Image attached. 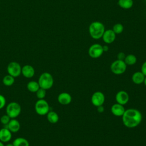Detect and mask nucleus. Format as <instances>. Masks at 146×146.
<instances>
[{
  "mask_svg": "<svg viewBox=\"0 0 146 146\" xmlns=\"http://www.w3.org/2000/svg\"><path fill=\"white\" fill-rule=\"evenodd\" d=\"M121 117L123 124L129 128L137 127L142 120L141 113L140 111L135 108L125 110Z\"/></svg>",
  "mask_w": 146,
  "mask_h": 146,
  "instance_id": "nucleus-1",
  "label": "nucleus"
},
{
  "mask_svg": "<svg viewBox=\"0 0 146 146\" xmlns=\"http://www.w3.org/2000/svg\"><path fill=\"white\" fill-rule=\"evenodd\" d=\"M89 34L92 38L99 39L101 38L105 31L104 25L99 21H94L90 23L88 27Z\"/></svg>",
  "mask_w": 146,
  "mask_h": 146,
  "instance_id": "nucleus-2",
  "label": "nucleus"
},
{
  "mask_svg": "<svg viewBox=\"0 0 146 146\" xmlns=\"http://www.w3.org/2000/svg\"><path fill=\"white\" fill-rule=\"evenodd\" d=\"M38 82L40 88L47 90L52 87L54 84V78L50 73L44 72L40 75Z\"/></svg>",
  "mask_w": 146,
  "mask_h": 146,
  "instance_id": "nucleus-3",
  "label": "nucleus"
},
{
  "mask_svg": "<svg viewBox=\"0 0 146 146\" xmlns=\"http://www.w3.org/2000/svg\"><path fill=\"white\" fill-rule=\"evenodd\" d=\"M21 107L20 104L15 102L9 103L6 107V114L11 118H17L21 112Z\"/></svg>",
  "mask_w": 146,
  "mask_h": 146,
  "instance_id": "nucleus-4",
  "label": "nucleus"
},
{
  "mask_svg": "<svg viewBox=\"0 0 146 146\" xmlns=\"http://www.w3.org/2000/svg\"><path fill=\"white\" fill-rule=\"evenodd\" d=\"M34 108L36 113L41 116L47 115V113L50 111L49 104L46 100H44V99H38L35 102Z\"/></svg>",
  "mask_w": 146,
  "mask_h": 146,
  "instance_id": "nucleus-5",
  "label": "nucleus"
},
{
  "mask_svg": "<svg viewBox=\"0 0 146 146\" xmlns=\"http://www.w3.org/2000/svg\"><path fill=\"white\" fill-rule=\"evenodd\" d=\"M127 66L124 60L116 59L111 63L110 69L111 72L114 74L121 75L125 72Z\"/></svg>",
  "mask_w": 146,
  "mask_h": 146,
  "instance_id": "nucleus-6",
  "label": "nucleus"
},
{
  "mask_svg": "<svg viewBox=\"0 0 146 146\" xmlns=\"http://www.w3.org/2000/svg\"><path fill=\"white\" fill-rule=\"evenodd\" d=\"M22 67L19 63L17 62H11L7 66V72L8 74L17 78L21 74Z\"/></svg>",
  "mask_w": 146,
  "mask_h": 146,
  "instance_id": "nucleus-7",
  "label": "nucleus"
},
{
  "mask_svg": "<svg viewBox=\"0 0 146 146\" xmlns=\"http://www.w3.org/2000/svg\"><path fill=\"white\" fill-rule=\"evenodd\" d=\"M103 46L98 43L92 44L88 48V53L89 56L94 59H96L100 57L103 54Z\"/></svg>",
  "mask_w": 146,
  "mask_h": 146,
  "instance_id": "nucleus-8",
  "label": "nucleus"
},
{
  "mask_svg": "<svg viewBox=\"0 0 146 146\" xmlns=\"http://www.w3.org/2000/svg\"><path fill=\"white\" fill-rule=\"evenodd\" d=\"M105 101V96L101 91H96L91 96V102L95 107L103 106Z\"/></svg>",
  "mask_w": 146,
  "mask_h": 146,
  "instance_id": "nucleus-9",
  "label": "nucleus"
},
{
  "mask_svg": "<svg viewBox=\"0 0 146 146\" xmlns=\"http://www.w3.org/2000/svg\"><path fill=\"white\" fill-rule=\"evenodd\" d=\"M129 99V96L128 94L123 90L119 91L117 92L115 96V100L116 103L120 104L121 105L126 104Z\"/></svg>",
  "mask_w": 146,
  "mask_h": 146,
  "instance_id": "nucleus-10",
  "label": "nucleus"
},
{
  "mask_svg": "<svg viewBox=\"0 0 146 146\" xmlns=\"http://www.w3.org/2000/svg\"><path fill=\"white\" fill-rule=\"evenodd\" d=\"M116 34L113 32L112 29H108L105 30L103 35L102 36V38L103 41L107 44H111L113 42L116 38Z\"/></svg>",
  "mask_w": 146,
  "mask_h": 146,
  "instance_id": "nucleus-11",
  "label": "nucleus"
},
{
  "mask_svg": "<svg viewBox=\"0 0 146 146\" xmlns=\"http://www.w3.org/2000/svg\"><path fill=\"white\" fill-rule=\"evenodd\" d=\"M57 100L62 105H68L70 104L72 101V96L69 93L63 92L58 95Z\"/></svg>",
  "mask_w": 146,
  "mask_h": 146,
  "instance_id": "nucleus-12",
  "label": "nucleus"
},
{
  "mask_svg": "<svg viewBox=\"0 0 146 146\" xmlns=\"http://www.w3.org/2000/svg\"><path fill=\"white\" fill-rule=\"evenodd\" d=\"M12 137V132L7 128L3 127L0 129V141L5 143L9 142Z\"/></svg>",
  "mask_w": 146,
  "mask_h": 146,
  "instance_id": "nucleus-13",
  "label": "nucleus"
},
{
  "mask_svg": "<svg viewBox=\"0 0 146 146\" xmlns=\"http://www.w3.org/2000/svg\"><path fill=\"white\" fill-rule=\"evenodd\" d=\"M125 109L123 105L119 104L117 103L113 104L111 107V113L115 116H122Z\"/></svg>",
  "mask_w": 146,
  "mask_h": 146,
  "instance_id": "nucleus-14",
  "label": "nucleus"
},
{
  "mask_svg": "<svg viewBox=\"0 0 146 146\" xmlns=\"http://www.w3.org/2000/svg\"><path fill=\"white\" fill-rule=\"evenodd\" d=\"M21 74L26 78H31L35 75V70L32 66L26 64L22 67Z\"/></svg>",
  "mask_w": 146,
  "mask_h": 146,
  "instance_id": "nucleus-15",
  "label": "nucleus"
},
{
  "mask_svg": "<svg viewBox=\"0 0 146 146\" xmlns=\"http://www.w3.org/2000/svg\"><path fill=\"white\" fill-rule=\"evenodd\" d=\"M7 127L12 133H16L19 131L21 128L20 123L18 120L15 119H11L8 124L6 126H3Z\"/></svg>",
  "mask_w": 146,
  "mask_h": 146,
  "instance_id": "nucleus-16",
  "label": "nucleus"
},
{
  "mask_svg": "<svg viewBox=\"0 0 146 146\" xmlns=\"http://www.w3.org/2000/svg\"><path fill=\"white\" fill-rule=\"evenodd\" d=\"M145 76L141 71H136L132 74V80L136 84H141L143 83Z\"/></svg>",
  "mask_w": 146,
  "mask_h": 146,
  "instance_id": "nucleus-17",
  "label": "nucleus"
},
{
  "mask_svg": "<svg viewBox=\"0 0 146 146\" xmlns=\"http://www.w3.org/2000/svg\"><path fill=\"white\" fill-rule=\"evenodd\" d=\"M47 119L50 123L52 124H55L56 123L59 119V117L58 114L54 111H50L47 113Z\"/></svg>",
  "mask_w": 146,
  "mask_h": 146,
  "instance_id": "nucleus-18",
  "label": "nucleus"
},
{
  "mask_svg": "<svg viewBox=\"0 0 146 146\" xmlns=\"http://www.w3.org/2000/svg\"><path fill=\"white\" fill-rule=\"evenodd\" d=\"M39 88L40 86L38 82L35 80H31L27 84V88L31 92L35 93Z\"/></svg>",
  "mask_w": 146,
  "mask_h": 146,
  "instance_id": "nucleus-19",
  "label": "nucleus"
},
{
  "mask_svg": "<svg viewBox=\"0 0 146 146\" xmlns=\"http://www.w3.org/2000/svg\"><path fill=\"white\" fill-rule=\"evenodd\" d=\"M13 144L14 146H30L29 141L26 139L22 137L15 138Z\"/></svg>",
  "mask_w": 146,
  "mask_h": 146,
  "instance_id": "nucleus-20",
  "label": "nucleus"
},
{
  "mask_svg": "<svg viewBox=\"0 0 146 146\" xmlns=\"http://www.w3.org/2000/svg\"><path fill=\"white\" fill-rule=\"evenodd\" d=\"M133 0H118L119 6L123 9H129L133 6Z\"/></svg>",
  "mask_w": 146,
  "mask_h": 146,
  "instance_id": "nucleus-21",
  "label": "nucleus"
},
{
  "mask_svg": "<svg viewBox=\"0 0 146 146\" xmlns=\"http://www.w3.org/2000/svg\"><path fill=\"white\" fill-rule=\"evenodd\" d=\"M124 61L127 66H132L137 62V58L133 54H128L125 56Z\"/></svg>",
  "mask_w": 146,
  "mask_h": 146,
  "instance_id": "nucleus-22",
  "label": "nucleus"
},
{
  "mask_svg": "<svg viewBox=\"0 0 146 146\" xmlns=\"http://www.w3.org/2000/svg\"><path fill=\"white\" fill-rule=\"evenodd\" d=\"M15 82V78L9 74L5 75L2 79L3 84L7 87L11 86Z\"/></svg>",
  "mask_w": 146,
  "mask_h": 146,
  "instance_id": "nucleus-23",
  "label": "nucleus"
},
{
  "mask_svg": "<svg viewBox=\"0 0 146 146\" xmlns=\"http://www.w3.org/2000/svg\"><path fill=\"white\" fill-rule=\"evenodd\" d=\"M123 30H124V27H123V25H121V23H116L115 25H114V26H113V28H112V30L116 34H121L123 32Z\"/></svg>",
  "mask_w": 146,
  "mask_h": 146,
  "instance_id": "nucleus-24",
  "label": "nucleus"
},
{
  "mask_svg": "<svg viewBox=\"0 0 146 146\" xmlns=\"http://www.w3.org/2000/svg\"><path fill=\"white\" fill-rule=\"evenodd\" d=\"M35 94L36 96L38 99H43L46 95V90L40 87Z\"/></svg>",
  "mask_w": 146,
  "mask_h": 146,
  "instance_id": "nucleus-25",
  "label": "nucleus"
},
{
  "mask_svg": "<svg viewBox=\"0 0 146 146\" xmlns=\"http://www.w3.org/2000/svg\"><path fill=\"white\" fill-rule=\"evenodd\" d=\"M10 119L11 118L6 113L5 115H3L1 117L0 122L2 125H3V126H6L10 121Z\"/></svg>",
  "mask_w": 146,
  "mask_h": 146,
  "instance_id": "nucleus-26",
  "label": "nucleus"
},
{
  "mask_svg": "<svg viewBox=\"0 0 146 146\" xmlns=\"http://www.w3.org/2000/svg\"><path fill=\"white\" fill-rule=\"evenodd\" d=\"M6 103V100L5 97L3 95L0 94V110L5 107Z\"/></svg>",
  "mask_w": 146,
  "mask_h": 146,
  "instance_id": "nucleus-27",
  "label": "nucleus"
},
{
  "mask_svg": "<svg viewBox=\"0 0 146 146\" xmlns=\"http://www.w3.org/2000/svg\"><path fill=\"white\" fill-rule=\"evenodd\" d=\"M125 55L124 52H120L117 54V59L119 60H124V59H125Z\"/></svg>",
  "mask_w": 146,
  "mask_h": 146,
  "instance_id": "nucleus-28",
  "label": "nucleus"
},
{
  "mask_svg": "<svg viewBox=\"0 0 146 146\" xmlns=\"http://www.w3.org/2000/svg\"><path fill=\"white\" fill-rule=\"evenodd\" d=\"M141 72L146 76V61H145L141 65Z\"/></svg>",
  "mask_w": 146,
  "mask_h": 146,
  "instance_id": "nucleus-29",
  "label": "nucleus"
},
{
  "mask_svg": "<svg viewBox=\"0 0 146 146\" xmlns=\"http://www.w3.org/2000/svg\"><path fill=\"white\" fill-rule=\"evenodd\" d=\"M97 111L99 113H102L104 111V108L103 106H100L99 107H97Z\"/></svg>",
  "mask_w": 146,
  "mask_h": 146,
  "instance_id": "nucleus-30",
  "label": "nucleus"
},
{
  "mask_svg": "<svg viewBox=\"0 0 146 146\" xmlns=\"http://www.w3.org/2000/svg\"><path fill=\"white\" fill-rule=\"evenodd\" d=\"M103 46V51L104 52H107L108 51V49H109V47L107 45H104V46Z\"/></svg>",
  "mask_w": 146,
  "mask_h": 146,
  "instance_id": "nucleus-31",
  "label": "nucleus"
},
{
  "mask_svg": "<svg viewBox=\"0 0 146 146\" xmlns=\"http://www.w3.org/2000/svg\"><path fill=\"white\" fill-rule=\"evenodd\" d=\"M5 146H14L13 143H7L6 145H5Z\"/></svg>",
  "mask_w": 146,
  "mask_h": 146,
  "instance_id": "nucleus-32",
  "label": "nucleus"
},
{
  "mask_svg": "<svg viewBox=\"0 0 146 146\" xmlns=\"http://www.w3.org/2000/svg\"><path fill=\"white\" fill-rule=\"evenodd\" d=\"M143 83H144V85L146 86V76H145V78H144V80Z\"/></svg>",
  "mask_w": 146,
  "mask_h": 146,
  "instance_id": "nucleus-33",
  "label": "nucleus"
},
{
  "mask_svg": "<svg viewBox=\"0 0 146 146\" xmlns=\"http://www.w3.org/2000/svg\"><path fill=\"white\" fill-rule=\"evenodd\" d=\"M0 146H5V144H4V143H3V142L1 141H0Z\"/></svg>",
  "mask_w": 146,
  "mask_h": 146,
  "instance_id": "nucleus-34",
  "label": "nucleus"
}]
</instances>
